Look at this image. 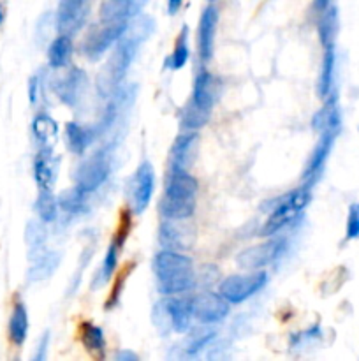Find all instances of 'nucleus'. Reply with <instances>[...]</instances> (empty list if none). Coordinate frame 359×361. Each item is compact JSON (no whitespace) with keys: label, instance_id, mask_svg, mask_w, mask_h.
I'll use <instances>...</instances> for the list:
<instances>
[{"label":"nucleus","instance_id":"1","mask_svg":"<svg viewBox=\"0 0 359 361\" xmlns=\"http://www.w3.org/2000/svg\"><path fill=\"white\" fill-rule=\"evenodd\" d=\"M150 23H153V21H150V18L146 16H139L134 23L129 21V27L123 32L122 37L118 39V42L113 46L111 56H109L101 76H99L97 87L102 95L111 97L113 94H116L120 83H122L127 71H129L130 63L136 59L141 42L150 34Z\"/></svg>","mask_w":359,"mask_h":361},{"label":"nucleus","instance_id":"2","mask_svg":"<svg viewBox=\"0 0 359 361\" xmlns=\"http://www.w3.org/2000/svg\"><path fill=\"white\" fill-rule=\"evenodd\" d=\"M151 268H153L158 291L165 296L183 295L196 284V270H194L192 259L180 250L164 249L157 252Z\"/></svg>","mask_w":359,"mask_h":361},{"label":"nucleus","instance_id":"3","mask_svg":"<svg viewBox=\"0 0 359 361\" xmlns=\"http://www.w3.org/2000/svg\"><path fill=\"white\" fill-rule=\"evenodd\" d=\"M199 183L189 169L169 168L164 194L160 200V214L171 221H187L196 212Z\"/></svg>","mask_w":359,"mask_h":361},{"label":"nucleus","instance_id":"4","mask_svg":"<svg viewBox=\"0 0 359 361\" xmlns=\"http://www.w3.org/2000/svg\"><path fill=\"white\" fill-rule=\"evenodd\" d=\"M310 190L312 189L301 185L299 189L291 190L287 196L282 197L280 203L273 208L271 215L267 217L266 224H264L263 236H275L282 229L287 228L291 222H294L305 212V208L308 207Z\"/></svg>","mask_w":359,"mask_h":361},{"label":"nucleus","instance_id":"5","mask_svg":"<svg viewBox=\"0 0 359 361\" xmlns=\"http://www.w3.org/2000/svg\"><path fill=\"white\" fill-rule=\"evenodd\" d=\"M267 284V274L264 270H248V274L229 275L218 286V293L231 305H239L256 296Z\"/></svg>","mask_w":359,"mask_h":361},{"label":"nucleus","instance_id":"6","mask_svg":"<svg viewBox=\"0 0 359 361\" xmlns=\"http://www.w3.org/2000/svg\"><path fill=\"white\" fill-rule=\"evenodd\" d=\"M111 173V155L106 150L94 152L84 159L74 171V183L84 194H92L101 189Z\"/></svg>","mask_w":359,"mask_h":361},{"label":"nucleus","instance_id":"7","mask_svg":"<svg viewBox=\"0 0 359 361\" xmlns=\"http://www.w3.org/2000/svg\"><path fill=\"white\" fill-rule=\"evenodd\" d=\"M190 316L192 319L203 324H217L224 321L231 312V303L220 295L213 291H201L187 298Z\"/></svg>","mask_w":359,"mask_h":361},{"label":"nucleus","instance_id":"8","mask_svg":"<svg viewBox=\"0 0 359 361\" xmlns=\"http://www.w3.org/2000/svg\"><path fill=\"white\" fill-rule=\"evenodd\" d=\"M129 27V21H118V23H101V27L92 30L84 37L81 44V55L87 56L90 62H95L101 56H104L113 46L118 42L123 32Z\"/></svg>","mask_w":359,"mask_h":361},{"label":"nucleus","instance_id":"9","mask_svg":"<svg viewBox=\"0 0 359 361\" xmlns=\"http://www.w3.org/2000/svg\"><path fill=\"white\" fill-rule=\"evenodd\" d=\"M285 249H287L285 238H271L267 242L259 243V245L245 249L236 257V261L245 270H263L264 267L273 264L284 254Z\"/></svg>","mask_w":359,"mask_h":361},{"label":"nucleus","instance_id":"10","mask_svg":"<svg viewBox=\"0 0 359 361\" xmlns=\"http://www.w3.org/2000/svg\"><path fill=\"white\" fill-rule=\"evenodd\" d=\"M340 130H324L319 134V141L313 147L312 154H310L308 162L305 166V171H303V185L312 189L317 182L322 176L324 168H326V162L329 159L331 150H333V145L336 141V136Z\"/></svg>","mask_w":359,"mask_h":361},{"label":"nucleus","instance_id":"11","mask_svg":"<svg viewBox=\"0 0 359 361\" xmlns=\"http://www.w3.org/2000/svg\"><path fill=\"white\" fill-rule=\"evenodd\" d=\"M155 189V173L151 164L143 162L139 168L134 171L132 178L129 182V203L130 210L134 214H143L150 204L151 196Z\"/></svg>","mask_w":359,"mask_h":361},{"label":"nucleus","instance_id":"12","mask_svg":"<svg viewBox=\"0 0 359 361\" xmlns=\"http://www.w3.org/2000/svg\"><path fill=\"white\" fill-rule=\"evenodd\" d=\"M90 14V0H60L56 27L60 34L76 35L84 27Z\"/></svg>","mask_w":359,"mask_h":361},{"label":"nucleus","instance_id":"13","mask_svg":"<svg viewBox=\"0 0 359 361\" xmlns=\"http://www.w3.org/2000/svg\"><path fill=\"white\" fill-rule=\"evenodd\" d=\"M153 317H162L165 323V326L171 328V330L183 334L190 328V310L187 305V298H176V296H168L164 302H160L155 309Z\"/></svg>","mask_w":359,"mask_h":361},{"label":"nucleus","instance_id":"14","mask_svg":"<svg viewBox=\"0 0 359 361\" xmlns=\"http://www.w3.org/2000/svg\"><path fill=\"white\" fill-rule=\"evenodd\" d=\"M218 28V9L215 4L204 7L199 18V27H197V49H199L201 62H210L215 51V37H217Z\"/></svg>","mask_w":359,"mask_h":361},{"label":"nucleus","instance_id":"15","mask_svg":"<svg viewBox=\"0 0 359 361\" xmlns=\"http://www.w3.org/2000/svg\"><path fill=\"white\" fill-rule=\"evenodd\" d=\"M87 83L88 81L83 71L73 67L63 76L56 78L55 85H53V90H55V94L58 95V99L63 104L76 106L80 102L81 95L87 90Z\"/></svg>","mask_w":359,"mask_h":361},{"label":"nucleus","instance_id":"16","mask_svg":"<svg viewBox=\"0 0 359 361\" xmlns=\"http://www.w3.org/2000/svg\"><path fill=\"white\" fill-rule=\"evenodd\" d=\"M218 101V81L208 71H199L194 80V88H192V102L196 108L203 109V111L210 113L213 109L215 102Z\"/></svg>","mask_w":359,"mask_h":361},{"label":"nucleus","instance_id":"17","mask_svg":"<svg viewBox=\"0 0 359 361\" xmlns=\"http://www.w3.org/2000/svg\"><path fill=\"white\" fill-rule=\"evenodd\" d=\"M146 2L148 0H106L101 7V23L130 21Z\"/></svg>","mask_w":359,"mask_h":361},{"label":"nucleus","instance_id":"18","mask_svg":"<svg viewBox=\"0 0 359 361\" xmlns=\"http://www.w3.org/2000/svg\"><path fill=\"white\" fill-rule=\"evenodd\" d=\"M312 127L317 133H324V130H340L341 129V113L340 106H338L336 95H329L324 101V108H320L315 113L312 120Z\"/></svg>","mask_w":359,"mask_h":361},{"label":"nucleus","instance_id":"19","mask_svg":"<svg viewBox=\"0 0 359 361\" xmlns=\"http://www.w3.org/2000/svg\"><path fill=\"white\" fill-rule=\"evenodd\" d=\"M197 148V134L194 130L180 134L171 150V168L189 169Z\"/></svg>","mask_w":359,"mask_h":361},{"label":"nucleus","instance_id":"20","mask_svg":"<svg viewBox=\"0 0 359 361\" xmlns=\"http://www.w3.org/2000/svg\"><path fill=\"white\" fill-rule=\"evenodd\" d=\"M95 129L87 126H81L77 122H69L65 126V141H67V147L73 154H84L88 147L95 141Z\"/></svg>","mask_w":359,"mask_h":361},{"label":"nucleus","instance_id":"21","mask_svg":"<svg viewBox=\"0 0 359 361\" xmlns=\"http://www.w3.org/2000/svg\"><path fill=\"white\" fill-rule=\"evenodd\" d=\"M319 39L322 48H333L336 42L338 30H340V16H338L336 6H327L326 9L320 11L319 18Z\"/></svg>","mask_w":359,"mask_h":361},{"label":"nucleus","instance_id":"22","mask_svg":"<svg viewBox=\"0 0 359 361\" xmlns=\"http://www.w3.org/2000/svg\"><path fill=\"white\" fill-rule=\"evenodd\" d=\"M74 46L73 37L65 34H60L51 41L48 48V63L51 69H63L70 63V56H73Z\"/></svg>","mask_w":359,"mask_h":361},{"label":"nucleus","instance_id":"23","mask_svg":"<svg viewBox=\"0 0 359 361\" xmlns=\"http://www.w3.org/2000/svg\"><path fill=\"white\" fill-rule=\"evenodd\" d=\"M334 74H336V53L333 46V48H324L322 66H320L319 97H322L324 101L334 94Z\"/></svg>","mask_w":359,"mask_h":361},{"label":"nucleus","instance_id":"24","mask_svg":"<svg viewBox=\"0 0 359 361\" xmlns=\"http://www.w3.org/2000/svg\"><path fill=\"white\" fill-rule=\"evenodd\" d=\"M34 176L39 189L51 190L53 183H55V169H53L51 150H48V148H42L37 154V157H35Z\"/></svg>","mask_w":359,"mask_h":361},{"label":"nucleus","instance_id":"25","mask_svg":"<svg viewBox=\"0 0 359 361\" xmlns=\"http://www.w3.org/2000/svg\"><path fill=\"white\" fill-rule=\"evenodd\" d=\"M32 130H34V136L39 141V145L42 148L51 150L56 141V136H58V127H56L55 120L49 115H46V113H41V115H37L34 118Z\"/></svg>","mask_w":359,"mask_h":361},{"label":"nucleus","instance_id":"26","mask_svg":"<svg viewBox=\"0 0 359 361\" xmlns=\"http://www.w3.org/2000/svg\"><path fill=\"white\" fill-rule=\"evenodd\" d=\"M28 335V312L23 303L18 302L14 305L13 314L9 317V338L14 345H23Z\"/></svg>","mask_w":359,"mask_h":361},{"label":"nucleus","instance_id":"27","mask_svg":"<svg viewBox=\"0 0 359 361\" xmlns=\"http://www.w3.org/2000/svg\"><path fill=\"white\" fill-rule=\"evenodd\" d=\"M81 342L87 348V351L94 356H104L106 353V338H104V331L101 330L95 324H88L84 323L81 326Z\"/></svg>","mask_w":359,"mask_h":361},{"label":"nucleus","instance_id":"28","mask_svg":"<svg viewBox=\"0 0 359 361\" xmlns=\"http://www.w3.org/2000/svg\"><path fill=\"white\" fill-rule=\"evenodd\" d=\"M58 200L51 194V190H41L35 200V212H37L39 219L42 222H53L56 221V214H58Z\"/></svg>","mask_w":359,"mask_h":361},{"label":"nucleus","instance_id":"29","mask_svg":"<svg viewBox=\"0 0 359 361\" xmlns=\"http://www.w3.org/2000/svg\"><path fill=\"white\" fill-rule=\"evenodd\" d=\"M190 56V49H189V28L183 27L182 32L178 35V41H176L175 51L171 53V59H169V67L175 71L182 69L183 66L187 63Z\"/></svg>","mask_w":359,"mask_h":361},{"label":"nucleus","instance_id":"30","mask_svg":"<svg viewBox=\"0 0 359 361\" xmlns=\"http://www.w3.org/2000/svg\"><path fill=\"white\" fill-rule=\"evenodd\" d=\"M87 196L88 194H84L83 190L77 189V187L74 185V189L65 190V192L58 197V207L62 208V210L69 212V214H80L84 208V200H87Z\"/></svg>","mask_w":359,"mask_h":361},{"label":"nucleus","instance_id":"31","mask_svg":"<svg viewBox=\"0 0 359 361\" xmlns=\"http://www.w3.org/2000/svg\"><path fill=\"white\" fill-rule=\"evenodd\" d=\"M210 118V113L203 111V109L196 108L192 102L185 106L183 109V115H182V123H183V129L187 130H197L204 126Z\"/></svg>","mask_w":359,"mask_h":361},{"label":"nucleus","instance_id":"32","mask_svg":"<svg viewBox=\"0 0 359 361\" xmlns=\"http://www.w3.org/2000/svg\"><path fill=\"white\" fill-rule=\"evenodd\" d=\"M116 267H118V245L111 243L108 247V252H106L104 263H102L101 268V275H99L101 282H108L113 277V274H115Z\"/></svg>","mask_w":359,"mask_h":361},{"label":"nucleus","instance_id":"33","mask_svg":"<svg viewBox=\"0 0 359 361\" xmlns=\"http://www.w3.org/2000/svg\"><path fill=\"white\" fill-rule=\"evenodd\" d=\"M213 337H215V331H211V330L197 331V334L192 335V337L189 338V342H187V345H185L187 355H189V356L197 355V353H199L201 349L206 348V345L210 344V341Z\"/></svg>","mask_w":359,"mask_h":361},{"label":"nucleus","instance_id":"34","mask_svg":"<svg viewBox=\"0 0 359 361\" xmlns=\"http://www.w3.org/2000/svg\"><path fill=\"white\" fill-rule=\"evenodd\" d=\"M345 238L347 240L359 238V203H352L351 207H348Z\"/></svg>","mask_w":359,"mask_h":361},{"label":"nucleus","instance_id":"35","mask_svg":"<svg viewBox=\"0 0 359 361\" xmlns=\"http://www.w3.org/2000/svg\"><path fill=\"white\" fill-rule=\"evenodd\" d=\"M183 6V0H168V11L169 14H176Z\"/></svg>","mask_w":359,"mask_h":361},{"label":"nucleus","instance_id":"36","mask_svg":"<svg viewBox=\"0 0 359 361\" xmlns=\"http://www.w3.org/2000/svg\"><path fill=\"white\" fill-rule=\"evenodd\" d=\"M331 4H333V0H313V9L320 13V11L326 9L327 6H331Z\"/></svg>","mask_w":359,"mask_h":361},{"label":"nucleus","instance_id":"37","mask_svg":"<svg viewBox=\"0 0 359 361\" xmlns=\"http://www.w3.org/2000/svg\"><path fill=\"white\" fill-rule=\"evenodd\" d=\"M120 358H123V360H127V358H129V360H136V355H132V353H120V355L118 356H116V360H120Z\"/></svg>","mask_w":359,"mask_h":361},{"label":"nucleus","instance_id":"38","mask_svg":"<svg viewBox=\"0 0 359 361\" xmlns=\"http://www.w3.org/2000/svg\"><path fill=\"white\" fill-rule=\"evenodd\" d=\"M4 20H6V7L4 4H0V25L4 23Z\"/></svg>","mask_w":359,"mask_h":361},{"label":"nucleus","instance_id":"39","mask_svg":"<svg viewBox=\"0 0 359 361\" xmlns=\"http://www.w3.org/2000/svg\"><path fill=\"white\" fill-rule=\"evenodd\" d=\"M208 2H211V4H213V2H215V0H208Z\"/></svg>","mask_w":359,"mask_h":361}]
</instances>
